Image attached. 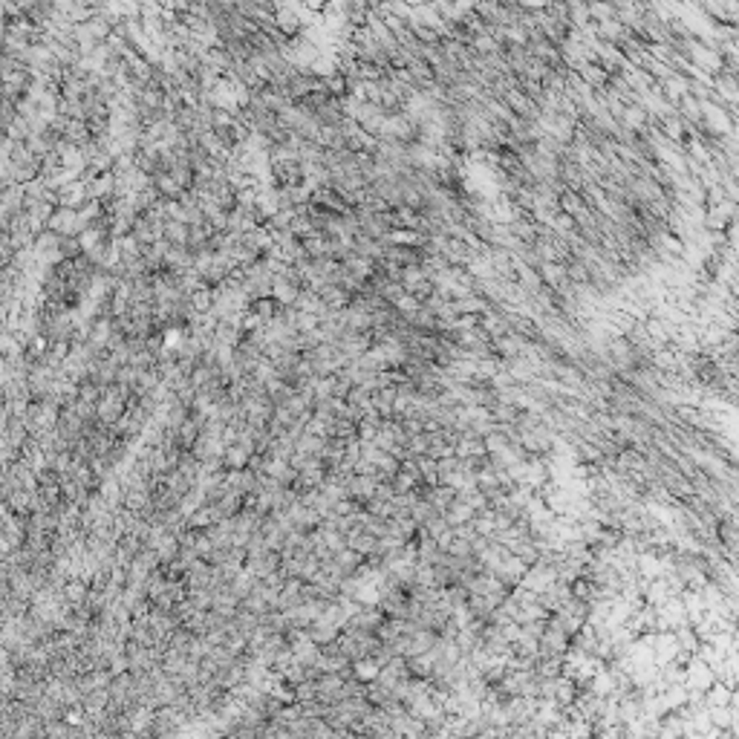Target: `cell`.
Wrapping results in <instances>:
<instances>
[{
	"label": "cell",
	"mask_w": 739,
	"mask_h": 739,
	"mask_svg": "<svg viewBox=\"0 0 739 739\" xmlns=\"http://www.w3.org/2000/svg\"><path fill=\"white\" fill-rule=\"evenodd\" d=\"M385 110H381L378 104H359V113H355V118L352 122L359 125L361 130H367L370 136H378V127H381V122H385Z\"/></svg>",
	"instance_id": "cell-2"
},
{
	"label": "cell",
	"mask_w": 739,
	"mask_h": 739,
	"mask_svg": "<svg viewBox=\"0 0 739 739\" xmlns=\"http://www.w3.org/2000/svg\"><path fill=\"white\" fill-rule=\"evenodd\" d=\"M705 702L710 710H717V707H731L733 705V690L722 682H713L707 690H705Z\"/></svg>",
	"instance_id": "cell-4"
},
{
	"label": "cell",
	"mask_w": 739,
	"mask_h": 739,
	"mask_svg": "<svg viewBox=\"0 0 739 739\" xmlns=\"http://www.w3.org/2000/svg\"><path fill=\"white\" fill-rule=\"evenodd\" d=\"M601 739H612V736H601Z\"/></svg>",
	"instance_id": "cell-10"
},
{
	"label": "cell",
	"mask_w": 739,
	"mask_h": 739,
	"mask_svg": "<svg viewBox=\"0 0 739 739\" xmlns=\"http://www.w3.org/2000/svg\"><path fill=\"white\" fill-rule=\"evenodd\" d=\"M165 243H171V246H185V249H188V226L165 220Z\"/></svg>",
	"instance_id": "cell-7"
},
{
	"label": "cell",
	"mask_w": 739,
	"mask_h": 739,
	"mask_svg": "<svg viewBox=\"0 0 739 739\" xmlns=\"http://www.w3.org/2000/svg\"><path fill=\"white\" fill-rule=\"evenodd\" d=\"M378 673H381V667H378L375 658H359V661H355V676H359L361 682H375Z\"/></svg>",
	"instance_id": "cell-8"
},
{
	"label": "cell",
	"mask_w": 739,
	"mask_h": 739,
	"mask_svg": "<svg viewBox=\"0 0 739 739\" xmlns=\"http://www.w3.org/2000/svg\"><path fill=\"white\" fill-rule=\"evenodd\" d=\"M658 92H661V99H664L667 104H670V107L676 110V104L682 102V95H687V92H690V81H687L684 76L673 73V76L667 78V81H661V84H658Z\"/></svg>",
	"instance_id": "cell-3"
},
{
	"label": "cell",
	"mask_w": 739,
	"mask_h": 739,
	"mask_svg": "<svg viewBox=\"0 0 739 739\" xmlns=\"http://www.w3.org/2000/svg\"><path fill=\"white\" fill-rule=\"evenodd\" d=\"M249 312H254L260 321H275L277 318V312H280V306H277V301L272 298V295H263V298H254L251 303H249Z\"/></svg>",
	"instance_id": "cell-6"
},
{
	"label": "cell",
	"mask_w": 739,
	"mask_h": 739,
	"mask_svg": "<svg viewBox=\"0 0 739 739\" xmlns=\"http://www.w3.org/2000/svg\"><path fill=\"white\" fill-rule=\"evenodd\" d=\"M87 200H90V197H87V182H84V179L69 182V185H64V188L55 191V202H58V208H73V211H78Z\"/></svg>",
	"instance_id": "cell-1"
},
{
	"label": "cell",
	"mask_w": 739,
	"mask_h": 739,
	"mask_svg": "<svg viewBox=\"0 0 739 739\" xmlns=\"http://www.w3.org/2000/svg\"><path fill=\"white\" fill-rule=\"evenodd\" d=\"M586 12H589V20L592 23H604V20H612L615 18L612 4H589Z\"/></svg>",
	"instance_id": "cell-9"
},
{
	"label": "cell",
	"mask_w": 739,
	"mask_h": 739,
	"mask_svg": "<svg viewBox=\"0 0 739 739\" xmlns=\"http://www.w3.org/2000/svg\"><path fill=\"white\" fill-rule=\"evenodd\" d=\"M578 78L592 90V92H598V90H604L607 87V81H609V76L604 73V69L598 67V64H581L578 67Z\"/></svg>",
	"instance_id": "cell-5"
}]
</instances>
